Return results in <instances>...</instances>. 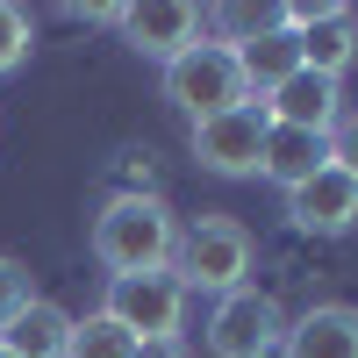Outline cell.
Returning a JSON list of instances; mask_svg holds the SVG:
<instances>
[{
  "mask_svg": "<svg viewBox=\"0 0 358 358\" xmlns=\"http://www.w3.org/2000/svg\"><path fill=\"white\" fill-rule=\"evenodd\" d=\"M65 358H136V337L122 330V322H115V315H72V344H65Z\"/></svg>",
  "mask_w": 358,
  "mask_h": 358,
  "instance_id": "15",
  "label": "cell"
},
{
  "mask_svg": "<svg viewBox=\"0 0 358 358\" xmlns=\"http://www.w3.org/2000/svg\"><path fill=\"white\" fill-rule=\"evenodd\" d=\"M229 50H236V72H244V94L251 101H265L273 86H287L294 72H301V43H294V29H280V22L244 29Z\"/></svg>",
  "mask_w": 358,
  "mask_h": 358,
  "instance_id": "11",
  "label": "cell"
},
{
  "mask_svg": "<svg viewBox=\"0 0 358 358\" xmlns=\"http://www.w3.org/2000/svg\"><path fill=\"white\" fill-rule=\"evenodd\" d=\"M330 165L358 179V108H344V115H337V129H330Z\"/></svg>",
  "mask_w": 358,
  "mask_h": 358,
  "instance_id": "18",
  "label": "cell"
},
{
  "mask_svg": "<svg viewBox=\"0 0 358 358\" xmlns=\"http://www.w3.org/2000/svg\"><path fill=\"white\" fill-rule=\"evenodd\" d=\"M65 344H72V315L57 301H43V294L0 330V351L8 358H65Z\"/></svg>",
  "mask_w": 358,
  "mask_h": 358,
  "instance_id": "14",
  "label": "cell"
},
{
  "mask_svg": "<svg viewBox=\"0 0 358 358\" xmlns=\"http://www.w3.org/2000/svg\"><path fill=\"white\" fill-rule=\"evenodd\" d=\"M172 273H179V287H201V294H236L244 287V273H251V229L236 222V215H201V222H187L179 229V244H172Z\"/></svg>",
  "mask_w": 358,
  "mask_h": 358,
  "instance_id": "2",
  "label": "cell"
},
{
  "mask_svg": "<svg viewBox=\"0 0 358 358\" xmlns=\"http://www.w3.org/2000/svg\"><path fill=\"white\" fill-rule=\"evenodd\" d=\"M280 29H294V43H301V65L322 72V79H344L351 57H358V15L351 8H273Z\"/></svg>",
  "mask_w": 358,
  "mask_h": 358,
  "instance_id": "7",
  "label": "cell"
},
{
  "mask_svg": "<svg viewBox=\"0 0 358 358\" xmlns=\"http://www.w3.org/2000/svg\"><path fill=\"white\" fill-rule=\"evenodd\" d=\"M179 244V222L158 194H115L101 215H94V258L108 265V280H129V273H165Z\"/></svg>",
  "mask_w": 358,
  "mask_h": 358,
  "instance_id": "1",
  "label": "cell"
},
{
  "mask_svg": "<svg viewBox=\"0 0 358 358\" xmlns=\"http://www.w3.org/2000/svg\"><path fill=\"white\" fill-rule=\"evenodd\" d=\"M330 165V136H315V129H265V151H258V172L273 179L280 194H294V187H308V179Z\"/></svg>",
  "mask_w": 358,
  "mask_h": 358,
  "instance_id": "13",
  "label": "cell"
},
{
  "mask_svg": "<svg viewBox=\"0 0 358 358\" xmlns=\"http://www.w3.org/2000/svg\"><path fill=\"white\" fill-rule=\"evenodd\" d=\"M0 358H8V351H0Z\"/></svg>",
  "mask_w": 358,
  "mask_h": 358,
  "instance_id": "20",
  "label": "cell"
},
{
  "mask_svg": "<svg viewBox=\"0 0 358 358\" xmlns=\"http://www.w3.org/2000/svg\"><path fill=\"white\" fill-rule=\"evenodd\" d=\"M29 50H36V22H29L15 0H0V79L29 65Z\"/></svg>",
  "mask_w": 358,
  "mask_h": 358,
  "instance_id": "16",
  "label": "cell"
},
{
  "mask_svg": "<svg viewBox=\"0 0 358 358\" xmlns=\"http://www.w3.org/2000/svg\"><path fill=\"white\" fill-rule=\"evenodd\" d=\"M29 301H36V280H29V265L0 251V330H8V322H15Z\"/></svg>",
  "mask_w": 358,
  "mask_h": 358,
  "instance_id": "17",
  "label": "cell"
},
{
  "mask_svg": "<svg viewBox=\"0 0 358 358\" xmlns=\"http://www.w3.org/2000/svg\"><path fill=\"white\" fill-rule=\"evenodd\" d=\"M280 351H287V358H358V308H344V301H315L308 315L287 322Z\"/></svg>",
  "mask_w": 358,
  "mask_h": 358,
  "instance_id": "12",
  "label": "cell"
},
{
  "mask_svg": "<svg viewBox=\"0 0 358 358\" xmlns=\"http://www.w3.org/2000/svg\"><path fill=\"white\" fill-rule=\"evenodd\" d=\"M165 101L187 115V122H208V115L251 101L244 94V72H236V50L222 36H201L194 50H179L172 65H165Z\"/></svg>",
  "mask_w": 358,
  "mask_h": 358,
  "instance_id": "3",
  "label": "cell"
},
{
  "mask_svg": "<svg viewBox=\"0 0 358 358\" xmlns=\"http://www.w3.org/2000/svg\"><path fill=\"white\" fill-rule=\"evenodd\" d=\"M265 108L258 101H236L222 115H208V122H194V158L208 172H222V179H251L258 172V151H265Z\"/></svg>",
  "mask_w": 358,
  "mask_h": 358,
  "instance_id": "6",
  "label": "cell"
},
{
  "mask_svg": "<svg viewBox=\"0 0 358 358\" xmlns=\"http://www.w3.org/2000/svg\"><path fill=\"white\" fill-rule=\"evenodd\" d=\"M287 222L301 236H344V229H358V179L337 172V165H322L308 187L287 194Z\"/></svg>",
  "mask_w": 358,
  "mask_h": 358,
  "instance_id": "9",
  "label": "cell"
},
{
  "mask_svg": "<svg viewBox=\"0 0 358 358\" xmlns=\"http://www.w3.org/2000/svg\"><path fill=\"white\" fill-rule=\"evenodd\" d=\"M280 337H287V315H280L273 294L251 287V280L236 294H222L215 315H208V358H273Z\"/></svg>",
  "mask_w": 358,
  "mask_h": 358,
  "instance_id": "4",
  "label": "cell"
},
{
  "mask_svg": "<svg viewBox=\"0 0 358 358\" xmlns=\"http://www.w3.org/2000/svg\"><path fill=\"white\" fill-rule=\"evenodd\" d=\"M136 344H165L179 337V322H187V287H179V273L165 265V273H129V280H108V308Z\"/></svg>",
  "mask_w": 358,
  "mask_h": 358,
  "instance_id": "5",
  "label": "cell"
},
{
  "mask_svg": "<svg viewBox=\"0 0 358 358\" xmlns=\"http://www.w3.org/2000/svg\"><path fill=\"white\" fill-rule=\"evenodd\" d=\"M136 358H187V344L165 337V344H136Z\"/></svg>",
  "mask_w": 358,
  "mask_h": 358,
  "instance_id": "19",
  "label": "cell"
},
{
  "mask_svg": "<svg viewBox=\"0 0 358 358\" xmlns=\"http://www.w3.org/2000/svg\"><path fill=\"white\" fill-rule=\"evenodd\" d=\"M122 36H129L136 57L172 65V57L194 50L208 29H201V8H187V0H143V8H122Z\"/></svg>",
  "mask_w": 358,
  "mask_h": 358,
  "instance_id": "8",
  "label": "cell"
},
{
  "mask_svg": "<svg viewBox=\"0 0 358 358\" xmlns=\"http://www.w3.org/2000/svg\"><path fill=\"white\" fill-rule=\"evenodd\" d=\"M258 108H265V122H280V129H315V136H330V129H337V115H344L337 79H322V72H308V65L294 72L287 86H273Z\"/></svg>",
  "mask_w": 358,
  "mask_h": 358,
  "instance_id": "10",
  "label": "cell"
}]
</instances>
